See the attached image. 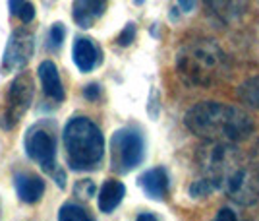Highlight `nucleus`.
<instances>
[{
  "label": "nucleus",
  "instance_id": "8",
  "mask_svg": "<svg viewBox=\"0 0 259 221\" xmlns=\"http://www.w3.org/2000/svg\"><path fill=\"white\" fill-rule=\"evenodd\" d=\"M33 55V33L27 29H16L8 39V45L4 49V56H2V64L0 70L2 74H8L14 70L23 68Z\"/></svg>",
  "mask_w": 259,
  "mask_h": 221
},
{
  "label": "nucleus",
  "instance_id": "18",
  "mask_svg": "<svg viewBox=\"0 0 259 221\" xmlns=\"http://www.w3.org/2000/svg\"><path fill=\"white\" fill-rule=\"evenodd\" d=\"M66 37V27L64 23H54L49 31V47L51 49H60L62 43H64Z\"/></svg>",
  "mask_w": 259,
  "mask_h": 221
},
{
  "label": "nucleus",
  "instance_id": "25",
  "mask_svg": "<svg viewBox=\"0 0 259 221\" xmlns=\"http://www.w3.org/2000/svg\"><path fill=\"white\" fill-rule=\"evenodd\" d=\"M27 0H8V8H10V14L12 16H16L18 18V14L20 10L23 8V4H25Z\"/></svg>",
  "mask_w": 259,
  "mask_h": 221
},
{
  "label": "nucleus",
  "instance_id": "20",
  "mask_svg": "<svg viewBox=\"0 0 259 221\" xmlns=\"http://www.w3.org/2000/svg\"><path fill=\"white\" fill-rule=\"evenodd\" d=\"M213 190H215V188L211 187L205 178L201 177L199 180H195L194 185L190 187V196H194V198H203V196H207V194H211Z\"/></svg>",
  "mask_w": 259,
  "mask_h": 221
},
{
  "label": "nucleus",
  "instance_id": "23",
  "mask_svg": "<svg viewBox=\"0 0 259 221\" xmlns=\"http://www.w3.org/2000/svg\"><path fill=\"white\" fill-rule=\"evenodd\" d=\"M249 165H251V169H253V173H255V177H257L259 180V140L253 144V148H251V152H249Z\"/></svg>",
  "mask_w": 259,
  "mask_h": 221
},
{
  "label": "nucleus",
  "instance_id": "12",
  "mask_svg": "<svg viewBox=\"0 0 259 221\" xmlns=\"http://www.w3.org/2000/svg\"><path fill=\"white\" fill-rule=\"evenodd\" d=\"M14 187H16V194L25 204H35L45 194V180L29 173H18L14 177Z\"/></svg>",
  "mask_w": 259,
  "mask_h": 221
},
{
  "label": "nucleus",
  "instance_id": "5",
  "mask_svg": "<svg viewBox=\"0 0 259 221\" xmlns=\"http://www.w3.org/2000/svg\"><path fill=\"white\" fill-rule=\"evenodd\" d=\"M145 157V140L136 126H124L110 138V167L114 173L126 175L141 165Z\"/></svg>",
  "mask_w": 259,
  "mask_h": 221
},
{
  "label": "nucleus",
  "instance_id": "17",
  "mask_svg": "<svg viewBox=\"0 0 259 221\" xmlns=\"http://www.w3.org/2000/svg\"><path fill=\"white\" fill-rule=\"evenodd\" d=\"M58 219L60 221H91L93 217L87 213L85 208L77 206L74 202H68L64 204L60 211H58Z\"/></svg>",
  "mask_w": 259,
  "mask_h": 221
},
{
  "label": "nucleus",
  "instance_id": "2",
  "mask_svg": "<svg viewBox=\"0 0 259 221\" xmlns=\"http://www.w3.org/2000/svg\"><path fill=\"white\" fill-rule=\"evenodd\" d=\"M184 124L203 142L238 144L255 130L253 119L246 110L219 101H201L186 113Z\"/></svg>",
  "mask_w": 259,
  "mask_h": 221
},
{
  "label": "nucleus",
  "instance_id": "16",
  "mask_svg": "<svg viewBox=\"0 0 259 221\" xmlns=\"http://www.w3.org/2000/svg\"><path fill=\"white\" fill-rule=\"evenodd\" d=\"M236 97L246 107L259 110V76L248 78L246 82H242L236 89Z\"/></svg>",
  "mask_w": 259,
  "mask_h": 221
},
{
  "label": "nucleus",
  "instance_id": "26",
  "mask_svg": "<svg viewBox=\"0 0 259 221\" xmlns=\"http://www.w3.org/2000/svg\"><path fill=\"white\" fill-rule=\"evenodd\" d=\"M217 219H230L234 221L236 219V213L232 210H228V208H223V210H219V213H217Z\"/></svg>",
  "mask_w": 259,
  "mask_h": 221
},
{
  "label": "nucleus",
  "instance_id": "21",
  "mask_svg": "<svg viewBox=\"0 0 259 221\" xmlns=\"http://www.w3.org/2000/svg\"><path fill=\"white\" fill-rule=\"evenodd\" d=\"M134 39H136V25L134 23H126V27L118 35V45L120 47H128V45H132Z\"/></svg>",
  "mask_w": 259,
  "mask_h": 221
},
{
  "label": "nucleus",
  "instance_id": "14",
  "mask_svg": "<svg viewBox=\"0 0 259 221\" xmlns=\"http://www.w3.org/2000/svg\"><path fill=\"white\" fill-rule=\"evenodd\" d=\"M126 196V187L124 182L114 180V178H108L103 182V187L99 190L97 196V206L103 213H112L120 206V202Z\"/></svg>",
  "mask_w": 259,
  "mask_h": 221
},
{
  "label": "nucleus",
  "instance_id": "1",
  "mask_svg": "<svg viewBox=\"0 0 259 221\" xmlns=\"http://www.w3.org/2000/svg\"><path fill=\"white\" fill-rule=\"evenodd\" d=\"M201 177L215 190L227 194L240 206H251L259 200V180L249 159L234 144L205 142L197 150Z\"/></svg>",
  "mask_w": 259,
  "mask_h": 221
},
{
  "label": "nucleus",
  "instance_id": "3",
  "mask_svg": "<svg viewBox=\"0 0 259 221\" xmlns=\"http://www.w3.org/2000/svg\"><path fill=\"white\" fill-rule=\"evenodd\" d=\"M174 66L186 86L215 88L230 76L227 53L213 39H190L178 49Z\"/></svg>",
  "mask_w": 259,
  "mask_h": 221
},
{
  "label": "nucleus",
  "instance_id": "22",
  "mask_svg": "<svg viewBox=\"0 0 259 221\" xmlns=\"http://www.w3.org/2000/svg\"><path fill=\"white\" fill-rule=\"evenodd\" d=\"M35 18V6H33V2H25L23 4V8L20 10V14H18V20L22 23H31V20Z\"/></svg>",
  "mask_w": 259,
  "mask_h": 221
},
{
  "label": "nucleus",
  "instance_id": "7",
  "mask_svg": "<svg viewBox=\"0 0 259 221\" xmlns=\"http://www.w3.org/2000/svg\"><path fill=\"white\" fill-rule=\"evenodd\" d=\"M25 154L51 177L58 171L56 167V136L43 124H35L25 136Z\"/></svg>",
  "mask_w": 259,
  "mask_h": 221
},
{
  "label": "nucleus",
  "instance_id": "15",
  "mask_svg": "<svg viewBox=\"0 0 259 221\" xmlns=\"http://www.w3.org/2000/svg\"><path fill=\"white\" fill-rule=\"evenodd\" d=\"M205 10L211 12V16L219 18L221 22H228L238 16L240 0H201Z\"/></svg>",
  "mask_w": 259,
  "mask_h": 221
},
{
  "label": "nucleus",
  "instance_id": "13",
  "mask_svg": "<svg viewBox=\"0 0 259 221\" xmlns=\"http://www.w3.org/2000/svg\"><path fill=\"white\" fill-rule=\"evenodd\" d=\"M108 0H74V22L81 29H89L107 10Z\"/></svg>",
  "mask_w": 259,
  "mask_h": 221
},
{
  "label": "nucleus",
  "instance_id": "28",
  "mask_svg": "<svg viewBox=\"0 0 259 221\" xmlns=\"http://www.w3.org/2000/svg\"><path fill=\"white\" fill-rule=\"evenodd\" d=\"M138 219L143 221V219H159V217H157V215H153V213H140V215H138Z\"/></svg>",
  "mask_w": 259,
  "mask_h": 221
},
{
  "label": "nucleus",
  "instance_id": "9",
  "mask_svg": "<svg viewBox=\"0 0 259 221\" xmlns=\"http://www.w3.org/2000/svg\"><path fill=\"white\" fill-rule=\"evenodd\" d=\"M72 55H74V62L79 68V72H91L103 62V51L93 39L89 37H77L74 41V49H72Z\"/></svg>",
  "mask_w": 259,
  "mask_h": 221
},
{
  "label": "nucleus",
  "instance_id": "4",
  "mask_svg": "<svg viewBox=\"0 0 259 221\" xmlns=\"http://www.w3.org/2000/svg\"><path fill=\"white\" fill-rule=\"evenodd\" d=\"M62 142L66 161L72 171H93L101 165L105 155V136L91 119H70L62 132Z\"/></svg>",
  "mask_w": 259,
  "mask_h": 221
},
{
  "label": "nucleus",
  "instance_id": "27",
  "mask_svg": "<svg viewBox=\"0 0 259 221\" xmlns=\"http://www.w3.org/2000/svg\"><path fill=\"white\" fill-rule=\"evenodd\" d=\"M178 6H180L182 12L190 14V12H194V8H195V0H178Z\"/></svg>",
  "mask_w": 259,
  "mask_h": 221
},
{
  "label": "nucleus",
  "instance_id": "24",
  "mask_svg": "<svg viewBox=\"0 0 259 221\" xmlns=\"http://www.w3.org/2000/svg\"><path fill=\"white\" fill-rule=\"evenodd\" d=\"M83 97L89 101H97L101 97V86L99 84H89L83 88Z\"/></svg>",
  "mask_w": 259,
  "mask_h": 221
},
{
  "label": "nucleus",
  "instance_id": "19",
  "mask_svg": "<svg viewBox=\"0 0 259 221\" xmlns=\"http://www.w3.org/2000/svg\"><path fill=\"white\" fill-rule=\"evenodd\" d=\"M95 190H97V187H95V182L93 180H89V178H85V180H77L76 187H74V192H76V196H79V198H91L93 194H95Z\"/></svg>",
  "mask_w": 259,
  "mask_h": 221
},
{
  "label": "nucleus",
  "instance_id": "6",
  "mask_svg": "<svg viewBox=\"0 0 259 221\" xmlns=\"http://www.w3.org/2000/svg\"><path fill=\"white\" fill-rule=\"evenodd\" d=\"M33 78L27 72H22L12 80L10 88L4 97V109L0 113V128L12 130L18 126V122L23 119V115L29 110L33 103Z\"/></svg>",
  "mask_w": 259,
  "mask_h": 221
},
{
  "label": "nucleus",
  "instance_id": "10",
  "mask_svg": "<svg viewBox=\"0 0 259 221\" xmlns=\"http://www.w3.org/2000/svg\"><path fill=\"white\" fill-rule=\"evenodd\" d=\"M138 182H140L141 190L151 200H164L168 194V187H170V178H168V173L164 167L147 169Z\"/></svg>",
  "mask_w": 259,
  "mask_h": 221
},
{
  "label": "nucleus",
  "instance_id": "11",
  "mask_svg": "<svg viewBox=\"0 0 259 221\" xmlns=\"http://www.w3.org/2000/svg\"><path fill=\"white\" fill-rule=\"evenodd\" d=\"M39 80L43 84V91L47 97H51L53 101H64L66 91L60 80V72L53 60H43L39 64Z\"/></svg>",
  "mask_w": 259,
  "mask_h": 221
}]
</instances>
